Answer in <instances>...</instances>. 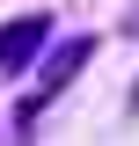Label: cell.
Segmentation results:
<instances>
[{
	"instance_id": "obj_1",
	"label": "cell",
	"mask_w": 139,
	"mask_h": 146,
	"mask_svg": "<svg viewBox=\"0 0 139 146\" xmlns=\"http://www.w3.org/2000/svg\"><path fill=\"white\" fill-rule=\"evenodd\" d=\"M88 58H95V36H66V44H51V58H44V73H37V88L22 95V110H15V117H22V131L37 124V110L51 102V95H59V88L73 80V73L88 66Z\"/></svg>"
},
{
	"instance_id": "obj_2",
	"label": "cell",
	"mask_w": 139,
	"mask_h": 146,
	"mask_svg": "<svg viewBox=\"0 0 139 146\" xmlns=\"http://www.w3.org/2000/svg\"><path fill=\"white\" fill-rule=\"evenodd\" d=\"M44 51H51V15H44V7H29V15H15V22H0V73H7V80H22Z\"/></svg>"
}]
</instances>
